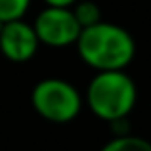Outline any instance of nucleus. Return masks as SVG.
Instances as JSON below:
<instances>
[{
	"label": "nucleus",
	"mask_w": 151,
	"mask_h": 151,
	"mask_svg": "<svg viewBox=\"0 0 151 151\" xmlns=\"http://www.w3.org/2000/svg\"><path fill=\"white\" fill-rule=\"evenodd\" d=\"M77 54L94 71H122L136 55L134 37L117 23L98 21L81 29L75 42Z\"/></svg>",
	"instance_id": "obj_1"
},
{
	"label": "nucleus",
	"mask_w": 151,
	"mask_h": 151,
	"mask_svg": "<svg viewBox=\"0 0 151 151\" xmlns=\"http://www.w3.org/2000/svg\"><path fill=\"white\" fill-rule=\"evenodd\" d=\"M138 101V86L122 71H96L86 88V103L94 117L113 122L128 119Z\"/></svg>",
	"instance_id": "obj_2"
},
{
	"label": "nucleus",
	"mask_w": 151,
	"mask_h": 151,
	"mask_svg": "<svg viewBox=\"0 0 151 151\" xmlns=\"http://www.w3.org/2000/svg\"><path fill=\"white\" fill-rule=\"evenodd\" d=\"M31 105L38 117L54 124H67L78 117L82 96L75 84L63 78H42L33 86Z\"/></svg>",
	"instance_id": "obj_3"
},
{
	"label": "nucleus",
	"mask_w": 151,
	"mask_h": 151,
	"mask_svg": "<svg viewBox=\"0 0 151 151\" xmlns=\"http://www.w3.org/2000/svg\"><path fill=\"white\" fill-rule=\"evenodd\" d=\"M33 29L38 37V42L48 48H67L73 46L81 33L71 8L46 6L38 12L33 21Z\"/></svg>",
	"instance_id": "obj_4"
},
{
	"label": "nucleus",
	"mask_w": 151,
	"mask_h": 151,
	"mask_svg": "<svg viewBox=\"0 0 151 151\" xmlns=\"http://www.w3.org/2000/svg\"><path fill=\"white\" fill-rule=\"evenodd\" d=\"M38 37L33 29V23H27L23 17L4 21L0 29V54L12 63H27L38 52Z\"/></svg>",
	"instance_id": "obj_5"
},
{
	"label": "nucleus",
	"mask_w": 151,
	"mask_h": 151,
	"mask_svg": "<svg viewBox=\"0 0 151 151\" xmlns=\"http://www.w3.org/2000/svg\"><path fill=\"white\" fill-rule=\"evenodd\" d=\"M100 151H151V142L128 132L111 138Z\"/></svg>",
	"instance_id": "obj_6"
},
{
	"label": "nucleus",
	"mask_w": 151,
	"mask_h": 151,
	"mask_svg": "<svg viewBox=\"0 0 151 151\" xmlns=\"http://www.w3.org/2000/svg\"><path fill=\"white\" fill-rule=\"evenodd\" d=\"M71 12H73L77 23L81 25V29L96 25L98 21H101V10L92 0H77V2L71 6Z\"/></svg>",
	"instance_id": "obj_7"
},
{
	"label": "nucleus",
	"mask_w": 151,
	"mask_h": 151,
	"mask_svg": "<svg viewBox=\"0 0 151 151\" xmlns=\"http://www.w3.org/2000/svg\"><path fill=\"white\" fill-rule=\"evenodd\" d=\"M31 0H0V21L25 17Z\"/></svg>",
	"instance_id": "obj_8"
},
{
	"label": "nucleus",
	"mask_w": 151,
	"mask_h": 151,
	"mask_svg": "<svg viewBox=\"0 0 151 151\" xmlns=\"http://www.w3.org/2000/svg\"><path fill=\"white\" fill-rule=\"evenodd\" d=\"M46 6H59V8H71L77 0H44Z\"/></svg>",
	"instance_id": "obj_9"
},
{
	"label": "nucleus",
	"mask_w": 151,
	"mask_h": 151,
	"mask_svg": "<svg viewBox=\"0 0 151 151\" xmlns=\"http://www.w3.org/2000/svg\"><path fill=\"white\" fill-rule=\"evenodd\" d=\"M2 23H4V21H0V29H2Z\"/></svg>",
	"instance_id": "obj_10"
}]
</instances>
